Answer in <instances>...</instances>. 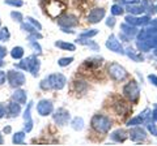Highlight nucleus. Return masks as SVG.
<instances>
[{
    "label": "nucleus",
    "mask_w": 157,
    "mask_h": 146,
    "mask_svg": "<svg viewBox=\"0 0 157 146\" xmlns=\"http://www.w3.org/2000/svg\"><path fill=\"white\" fill-rule=\"evenodd\" d=\"M90 124H92L93 129H94L96 132L102 133V134L109 133V130H110L111 125H113V124H111V120L107 118V116L100 115V114H97V115L93 116Z\"/></svg>",
    "instance_id": "obj_1"
},
{
    "label": "nucleus",
    "mask_w": 157,
    "mask_h": 146,
    "mask_svg": "<svg viewBox=\"0 0 157 146\" xmlns=\"http://www.w3.org/2000/svg\"><path fill=\"white\" fill-rule=\"evenodd\" d=\"M123 94L130 99V102L136 103L140 97V90H139V86H137L136 81H130L128 84H126L123 86Z\"/></svg>",
    "instance_id": "obj_2"
},
{
    "label": "nucleus",
    "mask_w": 157,
    "mask_h": 146,
    "mask_svg": "<svg viewBox=\"0 0 157 146\" xmlns=\"http://www.w3.org/2000/svg\"><path fill=\"white\" fill-rule=\"evenodd\" d=\"M107 72H109V76L115 81H123L127 78V71L118 63H111L107 68Z\"/></svg>",
    "instance_id": "obj_3"
},
{
    "label": "nucleus",
    "mask_w": 157,
    "mask_h": 146,
    "mask_svg": "<svg viewBox=\"0 0 157 146\" xmlns=\"http://www.w3.org/2000/svg\"><path fill=\"white\" fill-rule=\"evenodd\" d=\"M7 80L12 87H20L25 84V75L20 71H8Z\"/></svg>",
    "instance_id": "obj_4"
},
{
    "label": "nucleus",
    "mask_w": 157,
    "mask_h": 146,
    "mask_svg": "<svg viewBox=\"0 0 157 146\" xmlns=\"http://www.w3.org/2000/svg\"><path fill=\"white\" fill-rule=\"evenodd\" d=\"M47 78H48V81H50L51 87H52V89H56V90H62L63 87L66 86V82H67V78L62 75V73L50 75Z\"/></svg>",
    "instance_id": "obj_5"
},
{
    "label": "nucleus",
    "mask_w": 157,
    "mask_h": 146,
    "mask_svg": "<svg viewBox=\"0 0 157 146\" xmlns=\"http://www.w3.org/2000/svg\"><path fill=\"white\" fill-rule=\"evenodd\" d=\"M70 119H71L70 111L63 108V107L58 108L55 111V114H54V121H55L58 125H66L68 121H70Z\"/></svg>",
    "instance_id": "obj_6"
},
{
    "label": "nucleus",
    "mask_w": 157,
    "mask_h": 146,
    "mask_svg": "<svg viewBox=\"0 0 157 146\" xmlns=\"http://www.w3.org/2000/svg\"><path fill=\"white\" fill-rule=\"evenodd\" d=\"M37 112L41 116H48L54 112V104L51 100L48 99H42L39 100V103L37 104Z\"/></svg>",
    "instance_id": "obj_7"
},
{
    "label": "nucleus",
    "mask_w": 157,
    "mask_h": 146,
    "mask_svg": "<svg viewBox=\"0 0 157 146\" xmlns=\"http://www.w3.org/2000/svg\"><path fill=\"white\" fill-rule=\"evenodd\" d=\"M106 47L109 48L110 51L113 52H117V53H121V55H124V51H123V47H122L121 42L118 41V38L114 35V34H111L109 37V39L106 41Z\"/></svg>",
    "instance_id": "obj_8"
},
{
    "label": "nucleus",
    "mask_w": 157,
    "mask_h": 146,
    "mask_svg": "<svg viewBox=\"0 0 157 146\" xmlns=\"http://www.w3.org/2000/svg\"><path fill=\"white\" fill-rule=\"evenodd\" d=\"M124 20L127 24H130L132 26H143V25H147L149 24L151 18L149 16H143V17H136L135 14H127L124 17Z\"/></svg>",
    "instance_id": "obj_9"
},
{
    "label": "nucleus",
    "mask_w": 157,
    "mask_h": 146,
    "mask_svg": "<svg viewBox=\"0 0 157 146\" xmlns=\"http://www.w3.org/2000/svg\"><path fill=\"white\" fill-rule=\"evenodd\" d=\"M39 68H41V61L36 55H32L28 57V71L32 73L34 77L38 76L39 73Z\"/></svg>",
    "instance_id": "obj_10"
},
{
    "label": "nucleus",
    "mask_w": 157,
    "mask_h": 146,
    "mask_svg": "<svg viewBox=\"0 0 157 146\" xmlns=\"http://www.w3.org/2000/svg\"><path fill=\"white\" fill-rule=\"evenodd\" d=\"M105 9L104 8H94L92 9V11L89 12V14H88V21H89L90 24H98L102 18L105 17Z\"/></svg>",
    "instance_id": "obj_11"
},
{
    "label": "nucleus",
    "mask_w": 157,
    "mask_h": 146,
    "mask_svg": "<svg viewBox=\"0 0 157 146\" xmlns=\"http://www.w3.org/2000/svg\"><path fill=\"white\" fill-rule=\"evenodd\" d=\"M64 8H66V5L63 3H60V2H52V3H50L48 4V7H47V12H48V14H50L51 17H58L59 14H60L63 11H64Z\"/></svg>",
    "instance_id": "obj_12"
},
{
    "label": "nucleus",
    "mask_w": 157,
    "mask_h": 146,
    "mask_svg": "<svg viewBox=\"0 0 157 146\" xmlns=\"http://www.w3.org/2000/svg\"><path fill=\"white\" fill-rule=\"evenodd\" d=\"M128 134H130L131 141H134V142H140V141H144L147 138V132L143 128H140V126H137V125L135 128L131 129V132Z\"/></svg>",
    "instance_id": "obj_13"
},
{
    "label": "nucleus",
    "mask_w": 157,
    "mask_h": 146,
    "mask_svg": "<svg viewBox=\"0 0 157 146\" xmlns=\"http://www.w3.org/2000/svg\"><path fill=\"white\" fill-rule=\"evenodd\" d=\"M58 24L62 27H72L77 25V18L72 14H64V16L58 18Z\"/></svg>",
    "instance_id": "obj_14"
},
{
    "label": "nucleus",
    "mask_w": 157,
    "mask_h": 146,
    "mask_svg": "<svg viewBox=\"0 0 157 146\" xmlns=\"http://www.w3.org/2000/svg\"><path fill=\"white\" fill-rule=\"evenodd\" d=\"M26 98H28L26 91L21 90V89H16L12 94V99L14 102H17V103H20V104H26Z\"/></svg>",
    "instance_id": "obj_15"
},
{
    "label": "nucleus",
    "mask_w": 157,
    "mask_h": 146,
    "mask_svg": "<svg viewBox=\"0 0 157 146\" xmlns=\"http://www.w3.org/2000/svg\"><path fill=\"white\" fill-rule=\"evenodd\" d=\"M127 134L128 133H127L124 129H117L110 134V138L113 141H115V142H124L127 140V137H128Z\"/></svg>",
    "instance_id": "obj_16"
},
{
    "label": "nucleus",
    "mask_w": 157,
    "mask_h": 146,
    "mask_svg": "<svg viewBox=\"0 0 157 146\" xmlns=\"http://www.w3.org/2000/svg\"><path fill=\"white\" fill-rule=\"evenodd\" d=\"M114 107H115V111H117L118 115L124 116V115H127L130 112V104L124 100H118Z\"/></svg>",
    "instance_id": "obj_17"
},
{
    "label": "nucleus",
    "mask_w": 157,
    "mask_h": 146,
    "mask_svg": "<svg viewBox=\"0 0 157 146\" xmlns=\"http://www.w3.org/2000/svg\"><path fill=\"white\" fill-rule=\"evenodd\" d=\"M7 112L9 114L11 118H17V116L21 114V104L17 103V102H12V103H9L7 107Z\"/></svg>",
    "instance_id": "obj_18"
},
{
    "label": "nucleus",
    "mask_w": 157,
    "mask_h": 146,
    "mask_svg": "<svg viewBox=\"0 0 157 146\" xmlns=\"http://www.w3.org/2000/svg\"><path fill=\"white\" fill-rule=\"evenodd\" d=\"M121 29H122V33L126 34L127 37H134V35H136V33H137L136 26H132V25H130V24H127V22L122 24Z\"/></svg>",
    "instance_id": "obj_19"
},
{
    "label": "nucleus",
    "mask_w": 157,
    "mask_h": 146,
    "mask_svg": "<svg viewBox=\"0 0 157 146\" xmlns=\"http://www.w3.org/2000/svg\"><path fill=\"white\" fill-rule=\"evenodd\" d=\"M127 11H128L130 14L137 16V14H143L145 9L143 5H137V3H135V4H128V5H127Z\"/></svg>",
    "instance_id": "obj_20"
},
{
    "label": "nucleus",
    "mask_w": 157,
    "mask_h": 146,
    "mask_svg": "<svg viewBox=\"0 0 157 146\" xmlns=\"http://www.w3.org/2000/svg\"><path fill=\"white\" fill-rule=\"evenodd\" d=\"M55 46L62 48V50H70V51H75L76 50V46L73 43H67V42H63V41H58L55 42Z\"/></svg>",
    "instance_id": "obj_21"
},
{
    "label": "nucleus",
    "mask_w": 157,
    "mask_h": 146,
    "mask_svg": "<svg viewBox=\"0 0 157 146\" xmlns=\"http://www.w3.org/2000/svg\"><path fill=\"white\" fill-rule=\"evenodd\" d=\"M77 43H80V45H84V46L90 47L92 50H94V51H98V50H100V46H98L94 41H90V39H82V38H81L80 41L77 39Z\"/></svg>",
    "instance_id": "obj_22"
},
{
    "label": "nucleus",
    "mask_w": 157,
    "mask_h": 146,
    "mask_svg": "<svg viewBox=\"0 0 157 146\" xmlns=\"http://www.w3.org/2000/svg\"><path fill=\"white\" fill-rule=\"evenodd\" d=\"M71 126L75 130H81L82 128H84V119L78 118V116H77V118H75L71 121Z\"/></svg>",
    "instance_id": "obj_23"
},
{
    "label": "nucleus",
    "mask_w": 157,
    "mask_h": 146,
    "mask_svg": "<svg viewBox=\"0 0 157 146\" xmlns=\"http://www.w3.org/2000/svg\"><path fill=\"white\" fill-rule=\"evenodd\" d=\"M11 56L13 57V59H21V57L24 56V48L22 47H13L12 51H11Z\"/></svg>",
    "instance_id": "obj_24"
},
{
    "label": "nucleus",
    "mask_w": 157,
    "mask_h": 146,
    "mask_svg": "<svg viewBox=\"0 0 157 146\" xmlns=\"http://www.w3.org/2000/svg\"><path fill=\"white\" fill-rule=\"evenodd\" d=\"M143 123H144V119L139 115V116H135V118H132L127 121V126H136V125H140Z\"/></svg>",
    "instance_id": "obj_25"
},
{
    "label": "nucleus",
    "mask_w": 157,
    "mask_h": 146,
    "mask_svg": "<svg viewBox=\"0 0 157 146\" xmlns=\"http://www.w3.org/2000/svg\"><path fill=\"white\" fill-rule=\"evenodd\" d=\"M111 14L113 16H122V14L124 13V9H123V7L121 5V4H114V5L111 7Z\"/></svg>",
    "instance_id": "obj_26"
},
{
    "label": "nucleus",
    "mask_w": 157,
    "mask_h": 146,
    "mask_svg": "<svg viewBox=\"0 0 157 146\" xmlns=\"http://www.w3.org/2000/svg\"><path fill=\"white\" fill-rule=\"evenodd\" d=\"M24 140H25V132H17L16 134L13 136V138H12V142L13 144H24Z\"/></svg>",
    "instance_id": "obj_27"
},
{
    "label": "nucleus",
    "mask_w": 157,
    "mask_h": 146,
    "mask_svg": "<svg viewBox=\"0 0 157 146\" xmlns=\"http://www.w3.org/2000/svg\"><path fill=\"white\" fill-rule=\"evenodd\" d=\"M127 55H128L132 60H135V61H140V60H143V57H141V55H139V53H136L131 50V48H128L127 50Z\"/></svg>",
    "instance_id": "obj_28"
},
{
    "label": "nucleus",
    "mask_w": 157,
    "mask_h": 146,
    "mask_svg": "<svg viewBox=\"0 0 157 146\" xmlns=\"http://www.w3.org/2000/svg\"><path fill=\"white\" fill-rule=\"evenodd\" d=\"M72 61H73V57H62V59L58 60V64H59V67H67V65H70Z\"/></svg>",
    "instance_id": "obj_29"
},
{
    "label": "nucleus",
    "mask_w": 157,
    "mask_h": 146,
    "mask_svg": "<svg viewBox=\"0 0 157 146\" xmlns=\"http://www.w3.org/2000/svg\"><path fill=\"white\" fill-rule=\"evenodd\" d=\"M98 34V30L97 29H90L89 31H84V33H81L80 34V38H90V37H94V35H97Z\"/></svg>",
    "instance_id": "obj_30"
},
{
    "label": "nucleus",
    "mask_w": 157,
    "mask_h": 146,
    "mask_svg": "<svg viewBox=\"0 0 157 146\" xmlns=\"http://www.w3.org/2000/svg\"><path fill=\"white\" fill-rule=\"evenodd\" d=\"M9 37H11V34L8 31V27H2V30H0V41H7L9 39Z\"/></svg>",
    "instance_id": "obj_31"
},
{
    "label": "nucleus",
    "mask_w": 157,
    "mask_h": 146,
    "mask_svg": "<svg viewBox=\"0 0 157 146\" xmlns=\"http://www.w3.org/2000/svg\"><path fill=\"white\" fill-rule=\"evenodd\" d=\"M4 3L7 5H12V7H22L24 2L22 0H4Z\"/></svg>",
    "instance_id": "obj_32"
},
{
    "label": "nucleus",
    "mask_w": 157,
    "mask_h": 146,
    "mask_svg": "<svg viewBox=\"0 0 157 146\" xmlns=\"http://www.w3.org/2000/svg\"><path fill=\"white\" fill-rule=\"evenodd\" d=\"M11 17L13 18L14 21H17V22H22V20H24L22 13H20V12H17V11H12V12H11Z\"/></svg>",
    "instance_id": "obj_33"
},
{
    "label": "nucleus",
    "mask_w": 157,
    "mask_h": 146,
    "mask_svg": "<svg viewBox=\"0 0 157 146\" xmlns=\"http://www.w3.org/2000/svg\"><path fill=\"white\" fill-rule=\"evenodd\" d=\"M21 29H22V30H25V31H28V33L38 31L33 25H29V24H25V22H21Z\"/></svg>",
    "instance_id": "obj_34"
},
{
    "label": "nucleus",
    "mask_w": 157,
    "mask_h": 146,
    "mask_svg": "<svg viewBox=\"0 0 157 146\" xmlns=\"http://www.w3.org/2000/svg\"><path fill=\"white\" fill-rule=\"evenodd\" d=\"M39 87H41L42 90H50V89H52V87H51V84H50V81H48V78L42 80V81H41V84H39Z\"/></svg>",
    "instance_id": "obj_35"
},
{
    "label": "nucleus",
    "mask_w": 157,
    "mask_h": 146,
    "mask_svg": "<svg viewBox=\"0 0 157 146\" xmlns=\"http://www.w3.org/2000/svg\"><path fill=\"white\" fill-rule=\"evenodd\" d=\"M26 21H28L29 24H32V25L36 27V29H38V31H39V30H42V25H41V24H39L38 21L34 20L33 17H26Z\"/></svg>",
    "instance_id": "obj_36"
},
{
    "label": "nucleus",
    "mask_w": 157,
    "mask_h": 146,
    "mask_svg": "<svg viewBox=\"0 0 157 146\" xmlns=\"http://www.w3.org/2000/svg\"><path fill=\"white\" fill-rule=\"evenodd\" d=\"M75 86H76V89H77L78 91H81V90H86V87H88V85L85 84L84 81H76Z\"/></svg>",
    "instance_id": "obj_37"
},
{
    "label": "nucleus",
    "mask_w": 157,
    "mask_h": 146,
    "mask_svg": "<svg viewBox=\"0 0 157 146\" xmlns=\"http://www.w3.org/2000/svg\"><path fill=\"white\" fill-rule=\"evenodd\" d=\"M39 38H42V35L39 33L37 31H34V33H30V35H29L28 38V41H33V39H39Z\"/></svg>",
    "instance_id": "obj_38"
},
{
    "label": "nucleus",
    "mask_w": 157,
    "mask_h": 146,
    "mask_svg": "<svg viewBox=\"0 0 157 146\" xmlns=\"http://www.w3.org/2000/svg\"><path fill=\"white\" fill-rule=\"evenodd\" d=\"M30 46L34 48V50H36L38 53H41L42 52V48H41V46H39L38 45V43L37 42H34V41H30Z\"/></svg>",
    "instance_id": "obj_39"
},
{
    "label": "nucleus",
    "mask_w": 157,
    "mask_h": 146,
    "mask_svg": "<svg viewBox=\"0 0 157 146\" xmlns=\"http://www.w3.org/2000/svg\"><path fill=\"white\" fill-rule=\"evenodd\" d=\"M148 130L153 134V136H157V128H156V124H148Z\"/></svg>",
    "instance_id": "obj_40"
},
{
    "label": "nucleus",
    "mask_w": 157,
    "mask_h": 146,
    "mask_svg": "<svg viewBox=\"0 0 157 146\" xmlns=\"http://www.w3.org/2000/svg\"><path fill=\"white\" fill-rule=\"evenodd\" d=\"M106 25H107V26H110V27H113V26L115 25V18H114V16L107 18V21H106Z\"/></svg>",
    "instance_id": "obj_41"
},
{
    "label": "nucleus",
    "mask_w": 157,
    "mask_h": 146,
    "mask_svg": "<svg viewBox=\"0 0 157 146\" xmlns=\"http://www.w3.org/2000/svg\"><path fill=\"white\" fill-rule=\"evenodd\" d=\"M148 80L151 81V84H153L155 86H157V76L156 75H149L148 76Z\"/></svg>",
    "instance_id": "obj_42"
},
{
    "label": "nucleus",
    "mask_w": 157,
    "mask_h": 146,
    "mask_svg": "<svg viewBox=\"0 0 157 146\" xmlns=\"http://www.w3.org/2000/svg\"><path fill=\"white\" fill-rule=\"evenodd\" d=\"M152 119L157 123V103L153 106V110H152Z\"/></svg>",
    "instance_id": "obj_43"
},
{
    "label": "nucleus",
    "mask_w": 157,
    "mask_h": 146,
    "mask_svg": "<svg viewBox=\"0 0 157 146\" xmlns=\"http://www.w3.org/2000/svg\"><path fill=\"white\" fill-rule=\"evenodd\" d=\"M6 78H7V75H6V72L0 71V85H3L4 82H6Z\"/></svg>",
    "instance_id": "obj_44"
},
{
    "label": "nucleus",
    "mask_w": 157,
    "mask_h": 146,
    "mask_svg": "<svg viewBox=\"0 0 157 146\" xmlns=\"http://www.w3.org/2000/svg\"><path fill=\"white\" fill-rule=\"evenodd\" d=\"M6 112H7V107L4 106V104H0V119H2L3 116L6 115Z\"/></svg>",
    "instance_id": "obj_45"
},
{
    "label": "nucleus",
    "mask_w": 157,
    "mask_h": 146,
    "mask_svg": "<svg viewBox=\"0 0 157 146\" xmlns=\"http://www.w3.org/2000/svg\"><path fill=\"white\" fill-rule=\"evenodd\" d=\"M6 55H7V48L4 46H0V59H3Z\"/></svg>",
    "instance_id": "obj_46"
},
{
    "label": "nucleus",
    "mask_w": 157,
    "mask_h": 146,
    "mask_svg": "<svg viewBox=\"0 0 157 146\" xmlns=\"http://www.w3.org/2000/svg\"><path fill=\"white\" fill-rule=\"evenodd\" d=\"M140 0H121V3L122 4H127V5H128V4H135V3H139Z\"/></svg>",
    "instance_id": "obj_47"
},
{
    "label": "nucleus",
    "mask_w": 157,
    "mask_h": 146,
    "mask_svg": "<svg viewBox=\"0 0 157 146\" xmlns=\"http://www.w3.org/2000/svg\"><path fill=\"white\" fill-rule=\"evenodd\" d=\"M11 126H6V128H4V133H9V132H11Z\"/></svg>",
    "instance_id": "obj_48"
},
{
    "label": "nucleus",
    "mask_w": 157,
    "mask_h": 146,
    "mask_svg": "<svg viewBox=\"0 0 157 146\" xmlns=\"http://www.w3.org/2000/svg\"><path fill=\"white\" fill-rule=\"evenodd\" d=\"M3 144V137H2V134H0V145Z\"/></svg>",
    "instance_id": "obj_49"
}]
</instances>
